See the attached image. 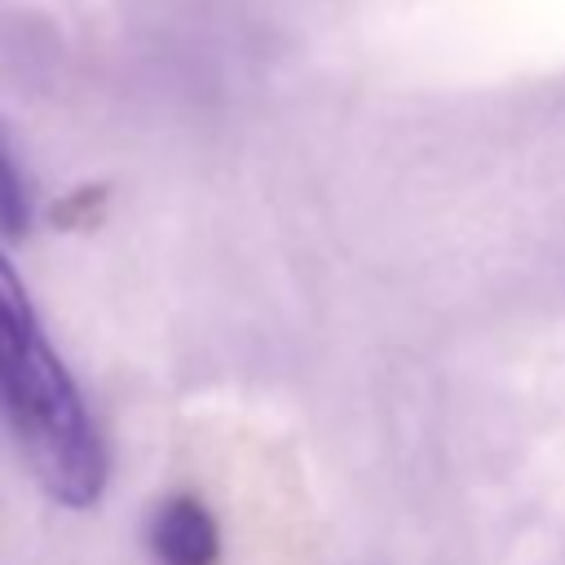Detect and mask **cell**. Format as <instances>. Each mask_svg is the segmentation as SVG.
<instances>
[{"label": "cell", "instance_id": "obj_1", "mask_svg": "<svg viewBox=\"0 0 565 565\" xmlns=\"http://www.w3.org/2000/svg\"><path fill=\"white\" fill-rule=\"evenodd\" d=\"M0 411L35 481L66 508L97 503L106 446L71 371L53 353L18 269L0 252Z\"/></svg>", "mask_w": 565, "mask_h": 565}, {"label": "cell", "instance_id": "obj_2", "mask_svg": "<svg viewBox=\"0 0 565 565\" xmlns=\"http://www.w3.org/2000/svg\"><path fill=\"white\" fill-rule=\"evenodd\" d=\"M146 543L154 565H216L221 556L216 516L194 494H168L146 525Z\"/></svg>", "mask_w": 565, "mask_h": 565}, {"label": "cell", "instance_id": "obj_3", "mask_svg": "<svg viewBox=\"0 0 565 565\" xmlns=\"http://www.w3.org/2000/svg\"><path fill=\"white\" fill-rule=\"evenodd\" d=\"M31 230V190L22 177V163L0 128V234L4 238H26Z\"/></svg>", "mask_w": 565, "mask_h": 565}]
</instances>
